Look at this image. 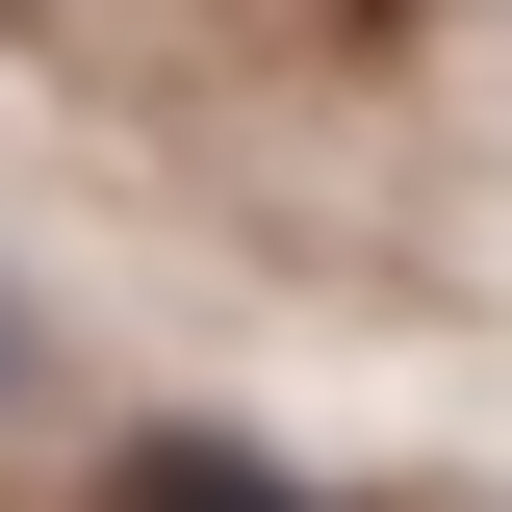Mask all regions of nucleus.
Wrapping results in <instances>:
<instances>
[{"label": "nucleus", "mask_w": 512, "mask_h": 512, "mask_svg": "<svg viewBox=\"0 0 512 512\" xmlns=\"http://www.w3.org/2000/svg\"><path fill=\"white\" fill-rule=\"evenodd\" d=\"M128 512H308V487H256L231 436H180V461H154V487H128Z\"/></svg>", "instance_id": "nucleus-1"}]
</instances>
